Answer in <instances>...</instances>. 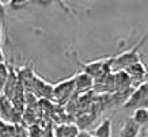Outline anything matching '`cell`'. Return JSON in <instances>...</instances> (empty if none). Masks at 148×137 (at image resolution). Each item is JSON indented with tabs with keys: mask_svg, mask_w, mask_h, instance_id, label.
<instances>
[{
	"mask_svg": "<svg viewBox=\"0 0 148 137\" xmlns=\"http://www.w3.org/2000/svg\"><path fill=\"white\" fill-rule=\"evenodd\" d=\"M29 3H32V1H18V0H12V1H10V7L11 8H16V10H19V8H23V7H26Z\"/></svg>",
	"mask_w": 148,
	"mask_h": 137,
	"instance_id": "obj_11",
	"label": "cell"
},
{
	"mask_svg": "<svg viewBox=\"0 0 148 137\" xmlns=\"http://www.w3.org/2000/svg\"><path fill=\"white\" fill-rule=\"evenodd\" d=\"M147 40H148V31L144 34V37L140 40V42H137L132 49H128L125 52H122L121 54H117L116 57H114L113 68H116L118 71H122V69H125L126 66L130 65V64H135V62H137V61H141V60H140L141 56H140L139 50H140V48L147 42Z\"/></svg>",
	"mask_w": 148,
	"mask_h": 137,
	"instance_id": "obj_1",
	"label": "cell"
},
{
	"mask_svg": "<svg viewBox=\"0 0 148 137\" xmlns=\"http://www.w3.org/2000/svg\"><path fill=\"white\" fill-rule=\"evenodd\" d=\"M130 118L133 119L136 124H139L140 126L148 124V107H139V109H136Z\"/></svg>",
	"mask_w": 148,
	"mask_h": 137,
	"instance_id": "obj_9",
	"label": "cell"
},
{
	"mask_svg": "<svg viewBox=\"0 0 148 137\" xmlns=\"http://www.w3.org/2000/svg\"><path fill=\"white\" fill-rule=\"evenodd\" d=\"M5 15H7V5H5L3 1H0V21L4 19Z\"/></svg>",
	"mask_w": 148,
	"mask_h": 137,
	"instance_id": "obj_12",
	"label": "cell"
},
{
	"mask_svg": "<svg viewBox=\"0 0 148 137\" xmlns=\"http://www.w3.org/2000/svg\"><path fill=\"white\" fill-rule=\"evenodd\" d=\"M75 92V79L68 77L53 86V98L57 101H67Z\"/></svg>",
	"mask_w": 148,
	"mask_h": 137,
	"instance_id": "obj_3",
	"label": "cell"
},
{
	"mask_svg": "<svg viewBox=\"0 0 148 137\" xmlns=\"http://www.w3.org/2000/svg\"><path fill=\"white\" fill-rule=\"evenodd\" d=\"M56 137H79V128L76 125L63 124L56 128Z\"/></svg>",
	"mask_w": 148,
	"mask_h": 137,
	"instance_id": "obj_7",
	"label": "cell"
},
{
	"mask_svg": "<svg viewBox=\"0 0 148 137\" xmlns=\"http://www.w3.org/2000/svg\"><path fill=\"white\" fill-rule=\"evenodd\" d=\"M75 79V92H86L94 87L95 80L88 73L80 71L73 76Z\"/></svg>",
	"mask_w": 148,
	"mask_h": 137,
	"instance_id": "obj_4",
	"label": "cell"
},
{
	"mask_svg": "<svg viewBox=\"0 0 148 137\" xmlns=\"http://www.w3.org/2000/svg\"><path fill=\"white\" fill-rule=\"evenodd\" d=\"M95 137H110L112 136V121L110 119H103V122L94 130Z\"/></svg>",
	"mask_w": 148,
	"mask_h": 137,
	"instance_id": "obj_8",
	"label": "cell"
},
{
	"mask_svg": "<svg viewBox=\"0 0 148 137\" xmlns=\"http://www.w3.org/2000/svg\"><path fill=\"white\" fill-rule=\"evenodd\" d=\"M126 109H139V107H148V83L141 82L139 87L133 90L128 101L124 103Z\"/></svg>",
	"mask_w": 148,
	"mask_h": 137,
	"instance_id": "obj_2",
	"label": "cell"
},
{
	"mask_svg": "<svg viewBox=\"0 0 148 137\" xmlns=\"http://www.w3.org/2000/svg\"><path fill=\"white\" fill-rule=\"evenodd\" d=\"M139 133H140V125L136 124L132 118H128L124 122V125H122L120 136L121 137H137Z\"/></svg>",
	"mask_w": 148,
	"mask_h": 137,
	"instance_id": "obj_6",
	"label": "cell"
},
{
	"mask_svg": "<svg viewBox=\"0 0 148 137\" xmlns=\"http://www.w3.org/2000/svg\"><path fill=\"white\" fill-rule=\"evenodd\" d=\"M144 82H147V83H148V73H147V77H145V80H144Z\"/></svg>",
	"mask_w": 148,
	"mask_h": 137,
	"instance_id": "obj_14",
	"label": "cell"
},
{
	"mask_svg": "<svg viewBox=\"0 0 148 137\" xmlns=\"http://www.w3.org/2000/svg\"><path fill=\"white\" fill-rule=\"evenodd\" d=\"M8 76H10V65H7L5 62H1L0 64V92L4 90L7 80H8Z\"/></svg>",
	"mask_w": 148,
	"mask_h": 137,
	"instance_id": "obj_10",
	"label": "cell"
},
{
	"mask_svg": "<svg viewBox=\"0 0 148 137\" xmlns=\"http://www.w3.org/2000/svg\"><path fill=\"white\" fill-rule=\"evenodd\" d=\"M1 41H3V23L0 21V49H1Z\"/></svg>",
	"mask_w": 148,
	"mask_h": 137,
	"instance_id": "obj_13",
	"label": "cell"
},
{
	"mask_svg": "<svg viewBox=\"0 0 148 137\" xmlns=\"http://www.w3.org/2000/svg\"><path fill=\"white\" fill-rule=\"evenodd\" d=\"M124 71L128 73V76L132 79V82H133V80H143L144 82L145 77H147V73H148L147 68H145V65H144L141 61L130 64V65L126 66Z\"/></svg>",
	"mask_w": 148,
	"mask_h": 137,
	"instance_id": "obj_5",
	"label": "cell"
}]
</instances>
